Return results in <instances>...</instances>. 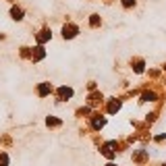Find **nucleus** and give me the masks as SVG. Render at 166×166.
<instances>
[{
  "mask_svg": "<svg viewBox=\"0 0 166 166\" xmlns=\"http://www.w3.org/2000/svg\"><path fill=\"white\" fill-rule=\"evenodd\" d=\"M77 33V27L75 25H71V27H64V37H73Z\"/></svg>",
  "mask_w": 166,
  "mask_h": 166,
  "instance_id": "1",
  "label": "nucleus"
},
{
  "mask_svg": "<svg viewBox=\"0 0 166 166\" xmlns=\"http://www.w3.org/2000/svg\"><path fill=\"white\" fill-rule=\"evenodd\" d=\"M60 96H62V98H71V96H73V91L66 89V87H62V89H60Z\"/></svg>",
  "mask_w": 166,
  "mask_h": 166,
  "instance_id": "2",
  "label": "nucleus"
},
{
  "mask_svg": "<svg viewBox=\"0 0 166 166\" xmlns=\"http://www.w3.org/2000/svg\"><path fill=\"white\" fill-rule=\"evenodd\" d=\"M48 91H50V85H48V83H44V85L40 87V96H46Z\"/></svg>",
  "mask_w": 166,
  "mask_h": 166,
  "instance_id": "3",
  "label": "nucleus"
},
{
  "mask_svg": "<svg viewBox=\"0 0 166 166\" xmlns=\"http://www.w3.org/2000/svg\"><path fill=\"white\" fill-rule=\"evenodd\" d=\"M93 127H104V118H96V121H93Z\"/></svg>",
  "mask_w": 166,
  "mask_h": 166,
  "instance_id": "4",
  "label": "nucleus"
},
{
  "mask_svg": "<svg viewBox=\"0 0 166 166\" xmlns=\"http://www.w3.org/2000/svg\"><path fill=\"white\" fill-rule=\"evenodd\" d=\"M0 164H2V166H6V164H8V158H6V154H2V156H0Z\"/></svg>",
  "mask_w": 166,
  "mask_h": 166,
  "instance_id": "5",
  "label": "nucleus"
},
{
  "mask_svg": "<svg viewBox=\"0 0 166 166\" xmlns=\"http://www.w3.org/2000/svg\"><path fill=\"white\" fill-rule=\"evenodd\" d=\"M21 15H23V13H21L19 8H13V17H15V19H21Z\"/></svg>",
  "mask_w": 166,
  "mask_h": 166,
  "instance_id": "6",
  "label": "nucleus"
},
{
  "mask_svg": "<svg viewBox=\"0 0 166 166\" xmlns=\"http://www.w3.org/2000/svg\"><path fill=\"white\" fill-rule=\"evenodd\" d=\"M48 40V31H42V35H40V42H46Z\"/></svg>",
  "mask_w": 166,
  "mask_h": 166,
  "instance_id": "7",
  "label": "nucleus"
},
{
  "mask_svg": "<svg viewBox=\"0 0 166 166\" xmlns=\"http://www.w3.org/2000/svg\"><path fill=\"white\" fill-rule=\"evenodd\" d=\"M108 166H112V164H108Z\"/></svg>",
  "mask_w": 166,
  "mask_h": 166,
  "instance_id": "8",
  "label": "nucleus"
}]
</instances>
